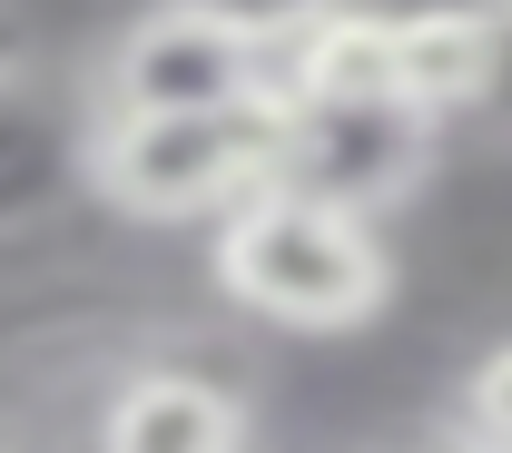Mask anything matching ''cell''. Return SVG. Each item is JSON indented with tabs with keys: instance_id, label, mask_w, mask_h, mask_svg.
<instances>
[{
	"instance_id": "cell-8",
	"label": "cell",
	"mask_w": 512,
	"mask_h": 453,
	"mask_svg": "<svg viewBox=\"0 0 512 453\" xmlns=\"http://www.w3.org/2000/svg\"><path fill=\"white\" fill-rule=\"evenodd\" d=\"M473 20H483V69H473V99L453 129L512 148V0H473Z\"/></svg>"
},
{
	"instance_id": "cell-5",
	"label": "cell",
	"mask_w": 512,
	"mask_h": 453,
	"mask_svg": "<svg viewBox=\"0 0 512 453\" xmlns=\"http://www.w3.org/2000/svg\"><path fill=\"white\" fill-rule=\"evenodd\" d=\"M89 129H99L89 69L79 79H60L40 60L0 69V247L89 207Z\"/></svg>"
},
{
	"instance_id": "cell-9",
	"label": "cell",
	"mask_w": 512,
	"mask_h": 453,
	"mask_svg": "<svg viewBox=\"0 0 512 453\" xmlns=\"http://www.w3.org/2000/svg\"><path fill=\"white\" fill-rule=\"evenodd\" d=\"M463 434L473 444H512V335L463 365Z\"/></svg>"
},
{
	"instance_id": "cell-10",
	"label": "cell",
	"mask_w": 512,
	"mask_h": 453,
	"mask_svg": "<svg viewBox=\"0 0 512 453\" xmlns=\"http://www.w3.org/2000/svg\"><path fill=\"white\" fill-rule=\"evenodd\" d=\"M197 10H217V20H227V30H247L256 50H276V40H286V30H306V20H316V10H335V0H197Z\"/></svg>"
},
{
	"instance_id": "cell-1",
	"label": "cell",
	"mask_w": 512,
	"mask_h": 453,
	"mask_svg": "<svg viewBox=\"0 0 512 453\" xmlns=\"http://www.w3.org/2000/svg\"><path fill=\"white\" fill-rule=\"evenodd\" d=\"M207 266H217V296L256 325H286V335H355L384 316L394 296V247H384V217L355 207H325L306 188H247L227 217H207Z\"/></svg>"
},
{
	"instance_id": "cell-6",
	"label": "cell",
	"mask_w": 512,
	"mask_h": 453,
	"mask_svg": "<svg viewBox=\"0 0 512 453\" xmlns=\"http://www.w3.org/2000/svg\"><path fill=\"white\" fill-rule=\"evenodd\" d=\"M119 385L99 394L89 434L119 453H227L256 424V404L227 375H207L188 355H138V365H109Z\"/></svg>"
},
{
	"instance_id": "cell-11",
	"label": "cell",
	"mask_w": 512,
	"mask_h": 453,
	"mask_svg": "<svg viewBox=\"0 0 512 453\" xmlns=\"http://www.w3.org/2000/svg\"><path fill=\"white\" fill-rule=\"evenodd\" d=\"M10 60H30V10L20 0H0V69Z\"/></svg>"
},
{
	"instance_id": "cell-4",
	"label": "cell",
	"mask_w": 512,
	"mask_h": 453,
	"mask_svg": "<svg viewBox=\"0 0 512 453\" xmlns=\"http://www.w3.org/2000/svg\"><path fill=\"white\" fill-rule=\"evenodd\" d=\"M256 89H266V50L197 0H148L89 69L99 109H217V99H256Z\"/></svg>"
},
{
	"instance_id": "cell-2",
	"label": "cell",
	"mask_w": 512,
	"mask_h": 453,
	"mask_svg": "<svg viewBox=\"0 0 512 453\" xmlns=\"http://www.w3.org/2000/svg\"><path fill=\"white\" fill-rule=\"evenodd\" d=\"M276 178V89L217 109H99L89 129V207L128 227H207Z\"/></svg>"
},
{
	"instance_id": "cell-3",
	"label": "cell",
	"mask_w": 512,
	"mask_h": 453,
	"mask_svg": "<svg viewBox=\"0 0 512 453\" xmlns=\"http://www.w3.org/2000/svg\"><path fill=\"white\" fill-rule=\"evenodd\" d=\"M444 119H424L414 99H276V188H306L325 207L355 217H404L414 197L434 188L444 158Z\"/></svg>"
},
{
	"instance_id": "cell-7",
	"label": "cell",
	"mask_w": 512,
	"mask_h": 453,
	"mask_svg": "<svg viewBox=\"0 0 512 453\" xmlns=\"http://www.w3.org/2000/svg\"><path fill=\"white\" fill-rule=\"evenodd\" d=\"M266 89L296 109V99H384L394 89V10L375 0H335L306 30H286L266 50ZM404 99V89H394Z\"/></svg>"
}]
</instances>
